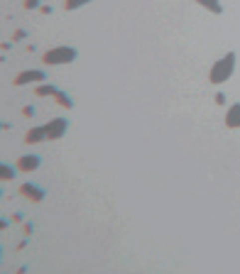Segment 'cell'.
<instances>
[{
    "mask_svg": "<svg viewBox=\"0 0 240 274\" xmlns=\"http://www.w3.org/2000/svg\"><path fill=\"white\" fill-rule=\"evenodd\" d=\"M201 7H206L209 12H213V15H221L223 12V2L221 0H196Z\"/></svg>",
    "mask_w": 240,
    "mask_h": 274,
    "instance_id": "11",
    "label": "cell"
},
{
    "mask_svg": "<svg viewBox=\"0 0 240 274\" xmlns=\"http://www.w3.org/2000/svg\"><path fill=\"white\" fill-rule=\"evenodd\" d=\"M44 130H47V140H61L69 130V120L66 118H54V120H49L44 125Z\"/></svg>",
    "mask_w": 240,
    "mask_h": 274,
    "instance_id": "6",
    "label": "cell"
},
{
    "mask_svg": "<svg viewBox=\"0 0 240 274\" xmlns=\"http://www.w3.org/2000/svg\"><path fill=\"white\" fill-rule=\"evenodd\" d=\"M22 115H25V118H32V115H34V108H32V105H25V108H22Z\"/></svg>",
    "mask_w": 240,
    "mask_h": 274,
    "instance_id": "16",
    "label": "cell"
},
{
    "mask_svg": "<svg viewBox=\"0 0 240 274\" xmlns=\"http://www.w3.org/2000/svg\"><path fill=\"white\" fill-rule=\"evenodd\" d=\"M17 172H20V169H17V167H12V164H7V162H2V164H0V179H2V182H12Z\"/></svg>",
    "mask_w": 240,
    "mask_h": 274,
    "instance_id": "10",
    "label": "cell"
},
{
    "mask_svg": "<svg viewBox=\"0 0 240 274\" xmlns=\"http://www.w3.org/2000/svg\"><path fill=\"white\" fill-rule=\"evenodd\" d=\"M59 91H61V89H57L54 84H47V81H44V84H37V89H34V93H37V95H42V98H44V95L54 98Z\"/></svg>",
    "mask_w": 240,
    "mask_h": 274,
    "instance_id": "9",
    "label": "cell"
},
{
    "mask_svg": "<svg viewBox=\"0 0 240 274\" xmlns=\"http://www.w3.org/2000/svg\"><path fill=\"white\" fill-rule=\"evenodd\" d=\"M233 71H236V52H226V57H221L211 66L209 81L213 86H221V84H226L233 76Z\"/></svg>",
    "mask_w": 240,
    "mask_h": 274,
    "instance_id": "1",
    "label": "cell"
},
{
    "mask_svg": "<svg viewBox=\"0 0 240 274\" xmlns=\"http://www.w3.org/2000/svg\"><path fill=\"white\" fill-rule=\"evenodd\" d=\"M42 5V0H22V10H39Z\"/></svg>",
    "mask_w": 240,
    "mask_h": 274,
    "instance_id": "14",
    "label": "cell"
},
{
    "mask_svg": "<svg viewBox=\"0 0 240 274\" xmlns=\"http://www.w3.org/2000/svg\"><path fill=\"white\" fill-rule=\"evenodd\" d=\"M226 127L228 130H238L240 127V103H233L228 110H226Z\"/></svg>",
    "mask_w": 240,
    "mask_h": 274,
    "instance_id": "7",
    "label": "cell"
},
{
    "mask_svg": "<svg viewBox=\"0 0 240 274\" xmlns=\"http://www.w3.org/2000/svg\"><path fill=\"white\" fill-rule=\"evenodd\" d=\"M22 174H32V172H37L39 167H42V154H22V157H17V164H15Z\"/></svg>",
    "mask_w": 240,
    "mask_h": 274,
    "instance_id": "5",
    "label": "cell"
},
{
    "mask_svg": "<svg viewBox=\"0 0 240 274\" xmlns=\"http://www.w3.org/2000/svg\"><path fill=\"white\" fill-rule=\"evenodd\" d=\"M54 98H57V105H61V108H66V110H71V108H74V100H71V95H69V93L59 91Z\"/></svg>",
    "mask_w": 240,
    "mask_h": 274,
    "instance_id": "12",
    "label": "cell"
},
{
    "mask_svg": "<svg viewBox=\"0 0 240 274\" xmlns=\"http://www.w3.org/2000/svg\"><path fill=\"white\" fill-rule=\"evenodd\" d=\"M20 196H25L27 201H32V203H42L44 201V196H47V191L42 188V186H37V183H32V182H25V183H20Z\"/></svg>",
    "mask_w": 240,
    "mask_h": 274,
    "instance_id": "4",
    "label": "cell"
},
{
    "mask_svg": "<svg viewBox=\"0 0 240 274\" xmlns=\"http://www.w3.org/2000/svg\"><path fill=\"white\" fill-rule=\"evenodd\" d=\"M25 37H27V32H25V30H15V34H12V39H15V42H20V39H25Z\"/></svg>",
    "mask_w": 240,
    "mask_h": 274,
    "instance_id": "15",
    "label": "cell"
},
{
    "mask_svg": "<svg viewBox=\"0 0 240 274\" xmlns=\"http://www.w3.org/2000/svg\"><path fill=\"white\" fill-rule=\"evenodd\" d=\"M79 57V52H76V47H66V44H61V47H52V49H47V52H42V61L47 64V66H61V64H74Z\"/></svg>",
    "mask_w": 240,
    "mask_h": 274,
    "instance_id": "2",
    "label": "cell"
},
{
    "mask_svg": "<svg viewBox=\"0 0 240 274\" xmlns=\"http://www.w3.org/2000/svg\"><path fill=\"white\" fill-rule=\"evenodd\" d=\"M226 103V95L223 93H216V105H223Z\"/></svg>",
    "mask_w": 240,
    "mask_h": 274,
    "instance_id": "18",
    "label": "cell"
},
{
    "mask_svg": "<svg viewBox=\"0 0 240 274\" xmlns=\"http://www.w3.org/2000/svg\"><path fill=\"white\" fill-rule=\"evenodd\" d=\"M44 81H49V74L47 71H42V69H25V71H20L15 79H12V86H30V84H44Z\"/></svg>",
    "mask_w": 240,
    "mask_h": 274,
    "instance_id": "3",
    "label": "cell"
},
{
    "mask_svg": "<svg viewBox=\"0 0 240 274\" xmlns=\"http://www.w3.org/2000/svg\"><path fill=\"white\" fill-rule=\"evenodd\" d=\"M89 2H93V0H64V10L71 12V10H79V7H84Z\"/></svg>",
    "mask_w": 240,
    "mask_h": 274,
    "instance_id": "13",
    "label": "cell"
},
{
    "mask_svg": "<svg viewBox=\"0 0 240 274\" xmlns=\"http://www.w3.org/2000/svg\"><path fill=\"white\" fill-rule=\"evenodd\" d=\"M47 140V130H44V125H39V127H32L25 132V142L27 145H39V142H44Z\"/></svg>",
    "mask_w": 240,
    "mask_h": 274,
    "instance_id": "8",
    "label": "cell"
},
{
    "mask_svg": "<svg viewBox=\"0 0 240 274\" xmlns=\"http://www.w3.org/2000/svg\"><path fill=\"white\" fill-rule=\"evenodd\" d=\"M39 12H42V15H52V5H42Z\"/></svg>",
    "mask_w": 240,
    "mask_h": 274,
    "instance_id": "17",
    "label": "cell"
}]
</instances>
